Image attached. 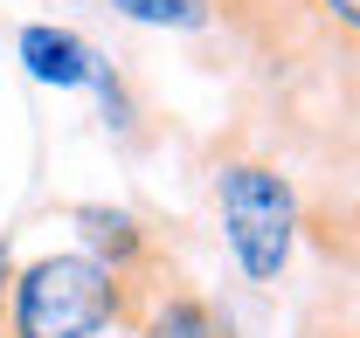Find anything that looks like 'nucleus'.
Here are the masks:
<instances>
[{
    "mask_svg": "<svg viewBox=\"0 0 360 338\" xmlns=\"http://www.w3.org/2000/svg\"><path fill=\"white\" fill-rule=\"evenodd\" d=\"M160 269V262H153ZM118 276L84 249H49L35 262H14L7 283V311H0V338H97V332H125L139 311L146 276Z\"/></svg>",
    "mask_w": 360,
    "mask_h": 338,
    "instance_id": "f257e3e1",
    "label": "nucleus"
},
{
    "mask_svg": "<svg viewBox=\"0 0 360 338\" xmlns=\"http://www.w3.org/2000/svg\"><path fill=\"white\" fill-rule=\"evenodd\" d=\"M215 208H222L229 255L250 283H284L291 255H298V228H305V201L291 187V173L270 159H222L215 166Z\"/></svg>",
    "mask_w": 360,
    "mask_h": 338,
    "instance_id": "f03ea898",
    "label": "nucleus"
},
{
    "mask_svg": "<svg viewBox=\"0 0 360 338\" xmlns=\"http://www.w3.org/2000/svg\"><path fill=\"white\" fill-rule=\"evenodd\" d=\"M70 228H77V249L97 255V262L118 269V276H139V269L160 262L153 235H146V221L125 214V208H111V201H77V208H70Z\"/></svg>",
    "mask_w": 360,
    "mask_h": 338,
    "instance_id": "7ed1b4c3",
    "label": "nucleus"
},
{
    "mask_svg": "<svg viewBox=\"0 0 360 338\" xmlns=\"http://www.w3.org/2000/svg\"><path fill=\"white\" fill-rule=\"evenodd\" d=\"M125 332H132V338H222V318H215V304H208L201 290L160 283V269H153Z\"/></svg>",
    "mask_w": 360,
    "mask_h": 338,
    "instance_id": "20e7f679",
    "label": "nucleus"
},
{
    "mask_svg": "<svg viewBox=\"0 0 360 338\" xmlns=\"http://www.w3.org/2000/svg\"><path fill=\"white\" fill-rule=\"evenodd\" d=\"M21 62H28L35 83H56V90H84L90 69H97V55H90L84 35L49 28V21H28V28H21Z\"/></svg>",
    "mask_w": 360,
    "mask_h": 338,
    "instance_id": "39448f33",
    "label": "nucleus"
},
{
    "mask_svg": "<svg viewBox=\"0 0 360 338\" xmlns=\"http://www.w3.org/2000/svg\"><path fill=\"white\" fill-rule=\"evenodd\" d=\"M104 7L139 28H180V35H201L215 21V0H104Z\"/></svg>",
    "mask_w": 360,
    "mask_h": 338,
    "instance_id": "423d86ee",
    "label": "nucleus"
},
{
    "mask_svg": "<svg viewBox=\"0 0 360 338\" xmlns=\"http://www.w3.org/2000/svg\"><path fill=\"white\" fill-rule=\"evenodd\" d=\"M312 14H319V28H326V35H340V48L354 55V35H360V0H312Z\"/></svg>",
    "mask_w": 360,
    "mask_h": 338,
    "instance_id": "0eeeda50",
    "label": "nucleus"
},
{
    "mask_svg": "<svg viewBox=\"0 0 360 338\" xmlns=\"http://www.w3.org/2000/svg\"><path fill=\"white\" fill-rule=\"evenodd\" d=\"M7 283H14V242H0V311H7Z\"/></svg>",
    "mask_w": 360,
    "mask_h": 338,
    "instance_id": "6e6552de",
    "label": "nucleus"
},
{
    "mask_svg": "<svg viewBox=\"0 0 360 338\" xmlns=\"http://www.w3.org/2000/svg\"><path fill=\"white\" fill-rule=\"evenodd\" d=\"M97 338H132V332H97Z\"/></svg>",
    "mask_w": 360,
    "mask_h": 338,
    "instance_id": "1a4fd4ad",
    "label": "nucleus"
},
{
    "mask_svg": "<svg viewBox=\"0 0 360 338\" xmlns=\"http://www.w3.org/2000/svg\"><path fill=\"white\" fill-rule=\"evenodd\" d=\"M222 338H229V332H222Z\"/></svg>",
    "mask_w": 360,
    "mask_h": 338,
    "instance_id": "9d476101",
    "label": "nucleus"
}]
</instances>
